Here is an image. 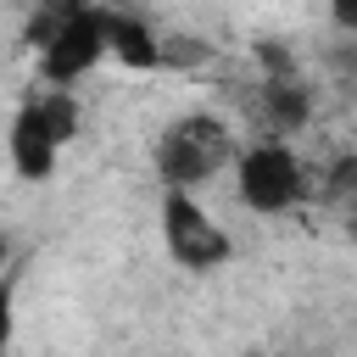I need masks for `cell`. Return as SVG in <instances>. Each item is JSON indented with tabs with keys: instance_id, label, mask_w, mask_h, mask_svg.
<instances>
[{
	"instance_id": "obj_1",
	"label": "cell",
	"mask_w": 357,
	"mask_h": 357,
	"mask_svg": "<svg viewBox=\"0 0 357 357\" xmlns=\"http://www.w3.org/2000/svg\"><path fill=\"white\" fill-rule=\"evenodd\" d=\"M78 134V95L67 84H50V89H33L17 117H11V134H6V156H11V173L28 178V184H45L61 162V151L73 145Z\"/></svg>"
},
{
	"instance_id": "obj_2",
	"label": "cell",
	"mask_w": 357,
	"mask_h": 357,
	"mask_svg": "<svg viewBox=\"0 0 357 357\" xmlns=\"http://www.w3.org/2000/svg\"><path fill=\"white\" fill-rule=\"evenodd\" d=\"M234 151H240V139L218 112H184L156 134L151 167H156L162 190H201L206 178H218L234 162Z\"/></svg>"
},
{
	"instance_id": "obj_3",
	"label": "cell",
	"mask_w": 357,
	"mask_h": 357,
	"mask_svg": "<svg viewBox=\"0 0 357 357\" xmlns=\"http://www.w3.org/2000/svg\"><path fill=\"white\" fill-rule=\"evenodd\" d=\"M229 167H234V195H240V206L257 212V218L296 212V206L312 195V178H307V167H301V156H296V145H290L284 134H262V139L240 145Z\"/></svg>"
},
{
	"instance_id": "obj_4",
	"label": "cell",
	"mask_w": 357,
	"mask_h": 357,
	"mask_svg": "<svg viewBox=\"0 0 357 357\" xmlns=\"http://www.w3.org/2000/svg\"><path fill=\"white\" fill-rule=\"evenodd\" d=\"M106 61V6L73 0L56 28L39 39V84H78Z\"/></svg>"
},
{
	"instance_id": "obj_5",
	"label": "cell",
	"mask_w": 357,
	"mask_h": 357,
	"mask_svg": "<svg viewBox=\"0 0 357 357\" xmlns=\"http://www.w3.org/2000/svg\"><path fill=\"white\" fill-rule=\"evenodd\" d=\"M162 245L190 273H212L234 257L229 229L195 201V190H162Z\"/></svg>"
},
{
	"instance_id": "obj_6",
	"label": "cell",
	"mask_w": 357,
	"mask_h": 357,
	"mask_svg": "<svg viewBox=\"0 0 357 357\" xmlns=\"http://www.w3.org/2000/svg\"><path fill=\"white\" fill-rule=\"evenodd\" d=\"M257 112H262V134H301L312 123V89L296 78V67L284 73H268L257 84Z\"/></svg>"
},
{
	"instance_id": "obj_7",
	"label": "cell",
	"mask_w": 357,
	"mask_h": 357,
	"mask_svg": "<svg viewBox=\"0 0 357 357\" xmlns=\"http://www.w3.org/2000/svg\"><path fill=\"white\" fill-rule=\"evenodd\" d=\"M106 56H117L123 67H162V33L145 22V17H128V11H112L106 6Z\"/></svg>"
},
{
	"instance_id": "obj_8",
	"label": "cell",
	"mask_w": 357,
	"mask_h": 357,
	"mask_svg": "<svg viewBox=\"0 0 357 357\" xmlns=\"http://www.w3.org/2000/svg\"><path fill=\"white\" fill-rule=\"evenodd\" d=\"M201 61H212V50H206L195 33H173V39H162V67H201Z\"/></svg>"
},
{
	"instance_id": "obj_9",
	"label": "cell",
	"mask_w": 357,
	"mask_h": 357,
	"mask_svg": "<svg viewBox=\"0 0 357 357\" xmlns=\"http://www.w3.org/2000/svg\"><path fill=\"white\" fill-rule=\"evenodd\" d=\"M11 324H17V268L0 273V351L11 346Z\"/></svg>"
},
{
	"instance_id": "obj_10",
	"label": "cell",
	"mask_w": 357,
	"mask_h": 357,
	"mask_svg": "<svg viewBox=\"0 0 357 357\" xmlns=\"http://www.w3.org/2000/svg\"><path fill=\"white\" fill-rule=\"evenodd\" d=\"M329 22L340 33H357V0H329Z\"/></svg>"
},
{
	"instance_id": "obj_11",
	"label": "cell",
	"mask_w": 357,
	"mask_h": 357,
	"mask_svg": "<svg viewBox=\"0 0 357 357\" xmlns=\"http://www.w3.org/2000/svg\"><path fill=\"white\" fill-rule=\"evenodd\" d=\"M6 268H11V234L0 229V273H6Z\"/></svg>"
}]
</instances>
